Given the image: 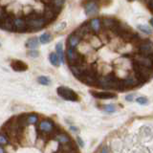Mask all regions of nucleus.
<instances>
[{
    "mask_svg": "<svg viewBox=\"0 0 153 153\" xmlns=\"http://www.w3.org/2000/svg\"><path fill=\"white\" fill-rule=\"evenodd\" d=\"M120 81L116 76L109 74L98 78L97 86L103 89H120Z\"/></svg>",
    "mask_w": 153,
    "mask_h": 153,
    "instance_id": "obj_1",
    "label": "nucleus"
},
{
    "mask_svg": "<svg viewBox=\"0 0 153 153\" xmlns=\"http://www.w3.org/2000/svg\"><path fill=\"white\" fill-rule=\"evenodd\" d=\"M66 59L69 65H79L84 63V57L76 48L68 47L66 50Z\"/></svg>",
    "mask_w": 153,
    "mask_h": 153,
    "instance_id": "obj_2",
    "label": "nucleus"
},
{
    "mask_svg": "<svg viewBox=\"0 0 153 153\" xmlns=\"http://www.w3.org/2000/svg\"><path fill=\"white\" fill-rule=\"evenodd\" d=\"M133 69H134V72H135L136 76L139 79V80L142 81V82L149 80L152 76V69H149V68H147V67L138 64L135 61L133 62Z\"/></svg>",
    "mask_w": 153,
    "mask_h": 153,
    "instance_id": "obj_3",
    "label": "nucleus"
},
{
    "mask_svg": "<svg viewBox=\"0 0 153 153\" xmlns=\"http://www.w3.org/2000/svg\"><path fill=\"white\" fill-rule=\"evenodd\" d=\"M26 22H27L28 31H30V32L40 30L41 28L45 27L47 24L49 23L43 16H38L35 18L26 19Z\"/></svg>",
    "mask_w": 153,
    "mask_h": 153,
    "instance_id": "obj_4",
    "label": "nucleus"
},
{
    "mask_svg": "<svg viewBox=\"0 0 153 153\" xmlns=\"http://www.w3.org/2000/svg\"><path fill=\"white\" fill-rule=\"evenodd\" d=\"M56 92L59 94V97H61L65 100H70V102H78L79 100V95L76 94L74 90H72L69 87H65V86H59L56 89Z\"/></svg>",
    "mask_w": 153,
    "mask_h": 153,
    "instance_id": "obj_5",
    "label": "nucleus"
},
{
    "mask_svg": "<svg viewBox=\"0 0 153 153\" xmlns=\"http://www.w3.org/2000/svg\"><path fill=\"white\" fill-rule=\"evenodd\" d=\"M56 128V124L54 123V122H52L51 120H43L39 123L38 124V130L39 132L42 134V135H44L46 137H49L53 134V132L55 131V129Z\"/></svg>",
    "mask_w": 153,
    "mask_h": 153,
    "instance_id": "obj_6",
    "label": "nucleus"
},
{
    "mask_svg": "<svg viewBox=\"0 0 153 153\" xmlns=\"http://www.w3.org/2000/svg\"><path fill=\"white\" fill-rule=\"evenodd\" d=\"M134 61L137 62L138 64L143 65V66L147 67V68L153 70V59L151 57V56L138 54V55H136L135 59H134Z\"/></svg>",
    "mask_w": 153,
    "mask_h": 153,
    "instance_id": "obj_7",
    "label": "nucleus"
},
{
    "mask_svg": "<svg viewBox=\"0 0 153 153\" xmlns=\"http://www.w3.org/2000/svg\"><path fill=\"white\" fill-rule=\"evenodd\" d=\"M13 24L14 26V30H16V32H18V33H26V32H28L27 22H26L25 18L20 17V16L13 17Z\"/></svg>",
    "mask_w": 153,
    "mask_h": 153,
    "instance_id": "obj_8",
    "label": "nucleus"
},
{
    "mask_svg": "<svg viewBox=\"0 0 153 153\" xmlns=\"http://www.w3.org/2000/svg\"><path fill=\"white\" fill-rule=\"evenodd\" d=\"M84 11L86 16H96L99 12V5L98 2L92 1V0H88L84 5Z\"/></svg>",
    "mask_w": 153,
    "mask_h": 153,
    "instance_id": "obj_9",
    "label": "nucleus"
},
{
    "mask_svg": "<svg viewBox=\"0 0 153 153\" xmlns=\"http://www.w3.org/2000/svg\"><path fill=\"white\" fill-rule=\"evenodd\" d=\"M120 23L118 20L116 19H113V18H104L103 21H102V25L105 29L107 30H111L115 33H118L119 31V28H120Z\"/></svg>",
    "mask_w": 153,
    "mask_h": 153,
    "instance_id": "obj_10",
    "label": "nucleus"
},
{
    "mask_svg": "<svg viewBox=\"0 0 153 153\" xmlns=\"http://www.w3.org/2000/svg\"><path fill=\"white\" fill-rule=\"evenodd\" d=\"M139 51L140 54L146 56L153 55V43L151 41H143L139 45Z\"/></svg>",
    "mask_w": 153,
    "mask_h": 153,
    "instance_id": "obj_11",
    "label": "nucleus"
},
{
    "mask_svg": "<svg viewBox=\"0 0 153 153\" xmlns=\"http://www.w3.org/2000/svg\"><path fill=\"white\" fill-rule=\"evenodd\" d=\"M11 67L12 69L16 72H24L28 69V65L22 60L19 59H13L11 61Z\"/></svg>",
    "mask_w": 153,
    "mask_h": 153,
    "instance_id": "obj_12",
    "label": "nucleus"
},
{
    "mask_svg": "<svg viewBox=\"0 0 153 153\" xmlns=\"http://www.w3.org/2000/svg\"><path fill=\"white\" fill-rule=\"evenodd\" d=\"M95 98L100 100H110L117 98V95L112 92H91Z\"/></svg>",
    "mask_w": 153,
    "mask_h": 153,
    "instance_id": "obj_13",
    "label": "nucleus"
},
{
    "mask_svg": "<svg viewBox=\"0 0 153 153\" xmlns=\"http://www.w3.org/2000/svg\"><path fill=\"white\" fill-rule=\"evenodd\" d=\"M54 140L56 141L59 143H60V145H64V143H70L72 140L70 136L68 135V134L66 133H63V132H59L57 133L56 135L54 137Z\"/></svg>",
    "mask_w": 153,
    "mask_h": 153,
    "instance_id": "obj_14",
    "label": "nucleus"
},
{
    "mask_svg": "<svg viewBox=\"0 0 153 153\" xmlns=\"http://www.w3.org/2000/svg\"><path fill=\"white\" fill-rule=\"evenodd\" d=\"M81 40V38L76 35L75 33H73L72 35L69 36L68 40H67V43H68V47H72V48H76L78 45L79 44V42Z\"/></svg>",
    "mask_w": 153,
    "mask_h": 153,
    "instance_id": "obj_15",
    "label": "nucleus"
},
{
    "mask_svg": "<svg viewBox=\"0 0 153 153\" xmlns=\"http://www.w3.org/2000/svg\"><path fill=\"white\" fill-rule=\"evenodd\" d=\"M89 45L93 47L94 49H99L102 46V41L97 36H91L89 37Z\"/></svg>",
    "mask_w": 153,
    "mask_h": 153,
    "instance_id": "obj_16",
    "label": "nucleus"
},
{
    "mask_svg": "<svg viewBox=\"0 0 153 153\" xmlns=\"http://www.w3.org/2000/svg\"><path fill=\"white\" fill-rule=\"evenodd\" d=\"M56 55L59 56L60 63L64 64L65 63V55H64V51H63V46H62V43H57L56 45Z\"/></svg>",
    "mask_w": 153,
    "mask_h": 153,
    "instance_id": "obj_17",
    "label": "nucleus"
},
{
    "mask_svg": "<svg viewBox=\"0 0 153 153\" xmlns=\"http://www.w3.org/2000/svg\"><path fill=\"white\" fill-rule=\"evenodd\" d=\"M89 25L91 30H92L94 33H99L100 31V27H102V23H100V20L99 18H93L92 20L89 22Z\"/></svg>",
    "mask_w": 153,
    "mask_h": 153,
    "instance_id": "obj_18",
    "label": "nucleus"
},
{
    "mask_svg": "<svg viewBox=\"0 0 153 153\" xmlns=\"http://www.w3.org/2000/svg\"><path fill=\"white\" fill-rule=\"evenodd\" d=\"M39 46V39L36 37H31L26 41V47L29 49H36Z\"/></svg>",
    "mask_w": 153,
    "mask_h": 153,
    "instance_id": "obj_19",
    "label": "nucleus"
},
{
    "mask_svg": "<svg viewBox=\"0 0 153 153\" xmlns=\"http://www.w3.org/2000/svg\"><path fill=\"white\" fill-rule=\"evenodd\" d=\"M49 61H50V63L55 67L59 66L60 64V61H59V56L56 55V53H51L49 55Z\"/></svg>",
    "mask_w": 153,
    "mask_h": 153,
    "instance_id": "obj_20",
    "label": "nucleus"
},
{
    "mask_svg": "<svg viewBox=\"0 0 153 153\" xmlns=\"http://www.w3.org/2000/svg\"><path fill=\"white\" fill-rule=\"evenodd\" d=\"M51 39H52V36L49 33H44L39 36V41L42 44H47V43H49L51 41Z\"/></svg>",
    "mask_w": 153,
    "mask_h": 153,
    "instance_id": "obj_21",
    "label": "nucleus"
},
{
    "mask_svg": "<svg viewBox=\"0 0 153 153\" xmlns=\"http://www.w3.org/2000/svg\"><path fill=\"white\" fill-rule=\"evenodd\" d=\"M37 121H38V117L36 114H27L28 126H30V124H36Z\"/></svg>",
    "mask_w": 153,
    "mask_h": 153,
    "instance_id": "obj_22",
    "label": "nucleus"
},
{
    "mask_svg": "<svg viewBox=\"0 0 153 153\" xmlns=\"http://www.w3.org/2000/svg\"><path fill=\"white\" fill-rule=\"evenodd\" d=\"M10 145V139L7 136L6 133L4 132H0V146H7Z\"/></svg>",
    "mask_w": 153,
    "mask_h": 153,
    "instance_id": "obj_23",
    "label": "nucleus"
},
{
    "mask_svg": "<svg viewBox=\"0 0 153 153\" xmlns=\"http://www.w3.org/2000/svg\"><path fill=\"white\" fill-rule=\"evenodd\" d=\"M37 81H38V83L41 84V85H50L51 83V79L48 78V76H38L37 78Z\"/></svg>",
    "mask_w": 153,
    "mask_h": 153,
    "instance_id": "obj_24",
    "label": "nucleus"
},
{
    "mask_svg": "<svg viewBox=\"0 0 153 153\" xmlns=\"http://www.w3.org/2000/svg\"><path fill=\"white\" fill-rule=\"evenodd\" d=\"M138 29L141 32H143V33H146V35H151V33H152V30L148 26H146V25L139 24V25H138Z\"/></svg>",
    "mask_w": 153,
    "mask_h": 153,
    "instance_id": "obj_25",
    "label": "nucleus"
},
{
    "mask_svg": "<svg viewBox=\"0 0 153 153\" xmlns=\"http://www.w3.org/2000/svg\"><path fill=\"white\" fill-rule=\"evenodd\" d=\"M66 26H67V23L65 21H61L59 23H57L54 29H55L56 32H60V31H63L66 28Z\"/></svg>",
    "mask_w": 153,
    "mask_h": 153,
    "instance_id": "obj_26",
    "label": "nucleus"
},
{
    "mask_svg": "<svg viewBox=\"0 0 153 153\" xmlns=\"http://www.w3.org/2000/svg\"><path fill=\"white\" fill-rule=\"evenodd\" d=\"M103 109L105 112H108V113H113L116 111V107H115L114 104H106L103 106Z\"/></svg>",
    "mask_w": 153,
    "mask_h": 153,
    "instance_id": "obj_27",
    "label": "nucleus"
},
{
    "mask_svg": "<svg viewBox=\"0 0 153 153\" xmlns=\"http://www.w3.org/2000/svg\"><path fill=\"white\" fill-rule=\"evenodd\" d=\"M33 7H31V6H25L23 8V13H24V16H29L31 13H33Z\"/></svg>",
    "mask_w": 153,
    "mask_h": 153,
    "instance_id": "obj_28",
    "label": "nucleus"
},
{
    "mask_svg": "<svg viewBox=\"0 0 153 153\" xmlns=\"http://www.w3.org/2000/svg\"><path fill=\"white\" fill-rule=\"evenodd\" d=\"M27 55L29 56H31V57H37L38 56H39V52H38L37 50H35V49H33L31 51H29L27 53Z\"/></svg>",
    "mask_w": 153,
    "mask_h": 153,
    "instance_id": "obj_29",
    "label": "nucleus"
},
{
    "mask_svg": "<svg viewBox=\"0 0 153 153\" xmlns=\"http://www.w3.org/2000/svg\"><path fill=\"white\" fill-rule=\"evenodd\" d=\"M136 102H137L138 103H140V104L143 105V104H146V103H147V99H146V97H139V98H137Z\"/></svg>",
    "mask_w": 153,
    "mask_h": 153,
    "instance_id": "obj_30",
    "label": "nucleus"
},
{
    "mask_svg": "<svg viewBox=\"0 0 153 153\" xmlns=\"http://www.w3.org/2000/svg\"><path fill=\"white\" fill-rule=\"evenodd\" d=\"M126 100H127V102H132V100H134V94L127 95L126 97Z\"/></svg>",
    "mask_w": 153,
    "mask_h": 153,
    "instance_id": "obj_31",
    "label": "nucleus"
},
{
    "mask_svg": "<svg viewBox=\"0 0 153 153\" xmlns=\"http://www.w3.org/2000/svg\"><path fill=\"white\" fill-rule=\"evenodd\" d=\"M100 153H108L107 147H106V146H103V147H102V151H100Z\"/></svg>",
    "mask_w": 153,
    "mask_h": 153,
    "instance_id": "obj_32",
    "label": "nucleus"
},
{
    "mask_svg": "<svg viewBox=\"0 0 153 153\" xmlns=\"http://www.w3.org/2000/svg\"><path fill=\"white\" fill-rule=\"evenodd\" d=\"M0 153H7L6 150H5V148L2 146H0Z\"/></svg>",
    "mask_w": 153,
    "mask_h": 153,
    "instance_id": "obj_33",
    "label": "nucleus"
},
{
    "mask_svg": "<svg viewBox=\"0 0 153 153\" xmlns=\"http://www.w3.org/2000/svg\"><path fill=\"white\" fill-rule=\"evenodd\" d=\"M76 139H78V141H79V143L80 146H83V143H82V141L80 140V138H79V137H78V138H76Z\"/></svg>",
    "mask_w": 153,
    "mask_h": 153,
    "instance_id": "obj_34",
    "label": "nucleus"
},
{
    "mask_svg": "<svg viewBox=\"0 0 153 153\" xmlns=\"http://www.w3.org/2000/svg\"><path fill=\"white\" fill-rule=\"evenodd\" d=\"M150 24H151V26L153 27V18H151V19H150Z\"/></svg>",
    "mask_w": 153,
    "mask_h": 153,
    "instance_id": "obj_35",
    "label": "nucleus"
},
{
    "mask_svg": "<svg viewBox=\"0 0 153 153\" xmlns=\"http://www.w3.org/2000/svg\"><path fill=\"white\" fill-rule=\"evenodd\" d=\"M92 1H96V2H99V1H100V0H92Z\"/></svg>",
    "mask_w": 153,
    "mask_h": 153,
    "instance_id": "obj_36",
    "label": "nucleus"
},
{
    "mask_svg": "<svg viewBox=\"0 0 153 153\" xmlns=\"http://www.w3.org/2000/svg\"><path fill=\"white\" fill-rule=\"evenodd\" d=\"M128 1H134V0H128Z\"/></svg>",
    "mask_w": 153,
    "mask_h": 153,
    "instance_id": "obj_37",
    "label": "nucleus"
},
{
    "mask_svg": "<svg viewBox=\"0 0 153 153\" xmlns=\"http://www.w3.org/2000/svg\"><path fill=\"white\" fill-rule=\"evenodd\" d=\"M0 46H1V44H0Z\"/></svg>",
    "mask_w": 153,
    "mask_h": 153,
    "instance_id": "obj_38",
    "label": "nucleus"
}]
</instances>
